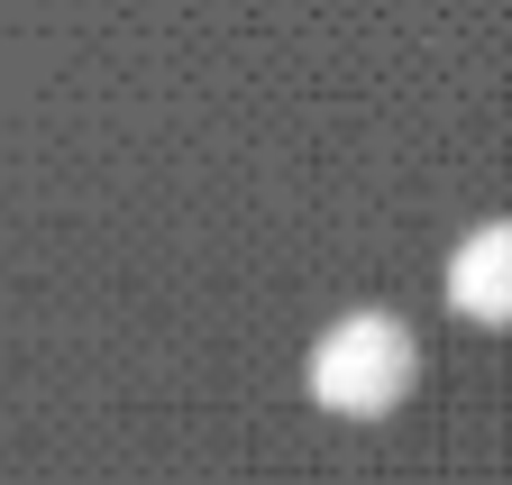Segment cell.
<instances>
[{
	"label": "cell",
	"instance_id": "1",
	"mask_svg": "<svg viewBox=\"0 0 512 485\" xmlns=\"http://www.w3.org/2000/svg\"><path fill=\"white\" fill-rule=\"evenodd\" d=\"M412 367H421V348L394 312H348L311 348V394L330 412H394L412 394Z\"/></svg>",
	"mask_w": 512,
	"mask_h": 485
},
{
	"label": "cell",
	"instance_id": "2",
	"mask_svg": "<svg viewBox=\"0 0 512 485\" xmlns=\"http://www.w3.org/2000/svg\"><path fill=\"white\" fill-rule=\"evenodd\" d=\"M448 302L476 321H512V220H485L448 248Z\"/></svg>",
	"mask_w": 512,
	"mask_h": 485
}]
</instances>
